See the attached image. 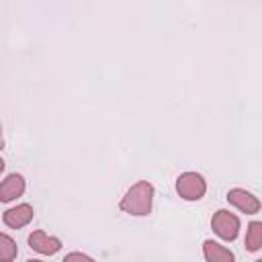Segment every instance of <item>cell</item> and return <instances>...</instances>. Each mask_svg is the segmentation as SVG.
I'll list each match as a JSON object with an SVG mask.
<instances>
[{
  "instance_id": "9c48e42d",
  "label": "cell",
  "mask_w": 262,
  "mask_h": 262,
  "mask_svg": "<svg viewBox=\"0 0 262 262\" xmlns=\"http://www.w3.org/2000/svg\"><path fill=\"white\" fill-rule=\"evenodd\" d=\"M244 246L248 252H258L262 248V221H250L248 223Z\"/></svg>"
},
{
  "instance_id": "8fae6325",
  "label": "cell",
  "mask_w": 262,
  "mask_h": 262,
  "mask_svg": "<svg viewBox=\"0 0 262 262\" xmlns=\"http://www.w3.org/2000/svg\"><path fill=\"white\" fill-rule=\"evenodd\" d=\"M61 262H94V258H90L88 254H82V252H70Z\"/></svg>"
},
{
  "instance_id": "3957f363",
  "label": "cell",
  "mask_w": 262,
  "mask_h": 262,
  "mask_svg": "<svg viewBox=\"0 0 262 262\" xmlns=\"http://www.w3.org/2000/svg\"><path fill=\"white\" fill-rule=\"evenodd\" d=\"M211 229L225 242H233L239 235V217L227 209H219L211 219Z\"/></svg>"
},
{
  "instance_id": "4fadbf2b",
  "label": "cell",
  "mask_w": 262,
  "mask_h": 262,
  "mask_svg": "<svg viewBox=\"0 0 262 262\" xmlns=\"http://www.w3.org/2000/svg\"><path fill=\"white\" fill-rule=\"evenodd\" d=\"M254 262H262V258H258V260H254Z\"/></svg>"
},
{
  "instance_id": "277c9868",
  "label": "cell",
  "mask_w": 262,
  "mask_h": 262,
  "mask_svg": "<svg viewBox=\"0 0 262 262\" xmlns=\"http://www.w3.org/2000/svg\"><path fill=\"white\" fill-rule=\"evenodd\" d=\"M225 199H227L229 205H233L235 209H239L246 215H256L262 209L260 199L254 192L246 190V188H231V190H227V196Z\"/></svg>"
},
{
  "instance_id": "8992f818",
  "label": "cell",
  "mask_w": 262,
  "mask_h": 262,
  "mask_svg": "<svg viewBox=\"0 0 262 262\" xmlns=\"http://www.w3.org/2000/svg\"><path fill=\"white\" fill-rule=\"evenodd\" d=\"M33 217H35V211H33V207L29 203H20V205L10 207V209H6L2 213V221L10 229H20V227L29 225L33 221Z\"/></svg>"
},
{
  "instance_id": "6da1fadb",
  "label": "cell",
  "mask_w": 262,
  "mask_h": 262,
  "mask_svg": "<svg viewBox=\"0 0 262 262\" xmlns=\"http://www.w3.org/2000/svg\"><path fill=\"white\" fill-rule=\"evenodd\" d=\"M151 205H154V186L147 180H139L127 188V192L119 203V209L133 217H145L151 213Z\"/></svg>"
},
{
  "instance_id": "7a4b0ae2",
  "label": "cell",
  "mask_w": 262,
  "mask_h": 262,
  "mask_svg": "<svg viewBox=\"0 0 262 262\" xmlns=\"http://www.w3.org/2000/svg\"><path fill=\"white\" fill-rule=\"evenodd\" d=\"M176 192L184 201H201L207 192V182L199 172H182L176 178Z\"/></svg>"
},
{
  "instance_id": "5b68a950",
  "label": "cell",
  "mask_w": 262,
  "mask_h": 262,
  "mask_svg": "<svg viewBox=\"0 0 262 262\" xmlns=\"http://www.w3.org/2000/svg\"><path fill=\"white\" fill-rule=\"evenodd\" d=\"M29 246L31 250H35L37 254H43V256H53L61 250V239L55 237V235H49L45 233L43 229H35L31 235H29Z\"/></svg>"
},
{
  "instance_id": "52a82bcc",
  "label": "cell",
  "mask_w": 262,
  "mask_h": 262,
  "mask_svg": "<svg viewBox=\"0 0 262 262\" xmlns=\"http://www.w3.org/2000/svg\"><path fill=\"white\" fill-rule=\"evenodd\" d=\"M25 188H27V182H25L23 174L12 172V174L4 176V180H2V184H0V201H2V203H10V201L23 196Z\"/></svg>"
},
{
  "instance_id": "30bf717a",
  "label": "cell",
  "mask_w": 262,
  "mask_h": 262,
  "mask_svg": "<svg viewBox=\"0 0 262 262\" xmlns=\"http://www.w3.org/2000/svg\"><path fill=\"white\" fill-rule=\"evenodd\" d=\"M18 254V248H16V242L8 235V233H2L0 235V260L2 262H12Z\"/></svg>"
},
{
  "instance_id": "7c38bea8",
  "label": "cell",
  "mask_w": 262,
  "mask_h": 262,
  "mask_svg": "<svg viewBox=\"0 0 262 262\" xmlns=\"http://www.w3.org/2000/svg\"><path fill=\"white\" fill-rule=\"evenodd\" d=\"M27 262H43V260H37V258H29Z\"/></svg>"
},
{
  "instance_id": "ba28073f",
  "label": "cell",
  "mask_w": 262,
  "mask_h": 262,
  "mask_svg": "<svg viewBox=\"0 0 262 262\" xmlns=\"http://www.w3.org/2000/svg\"><path fill=\"white\" fill-rule=\"evenodd\" d=\"M203 256L207 262H235V256L229 248L213 242V239H205L203 242Z\"/></svg>"
}]
</instances>
